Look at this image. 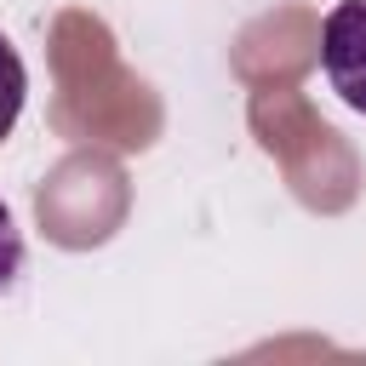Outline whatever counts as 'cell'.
I'll use <instances>...</instances> for the list:
<instances>
[{"mask_svg": "<svg viewBox=\"0 0 366 366\" xmlns=\"http://www.w3.org/2000/svg\"><path fill=\"white\" fill-rule=\"evenodd\" d=\"M320 69L326 86L366 114V0H337L320 23Z\"/></svg>", "mask_w": 366, "mask_h": 366, "instance_id": "6da1fadb", "label": "cell"}, {"mask_svg": "<svg viewBox=\"0 0 366 366\" xmlns=\"http://www.w3.org/2000/svg\"><path fill=\"white\" fill-rule=\"evenodd\" d=\"M23 97H29V69H23L17 46L0 34V143L11 137V126L23 114Z\"/></svg>", "mask_w": 366, "mask_h": 366, "instance_id": "7a4b0ae2", "label": "cell"}, {"mask_svg": "<svg viewBox=\"0 0 366 366\" xmlns=\"http://www.w3.org/2000/svg\"><path fill=\"white\" fill-rule=\"evenodd\" d=\"M17 274H23V229H17L11 206L0 200V292H6Z\"/></svg>", "mask_w": 366, "mask_h": 366, "instance_id": "3957f363", "label": "cell"}]
</instances>
